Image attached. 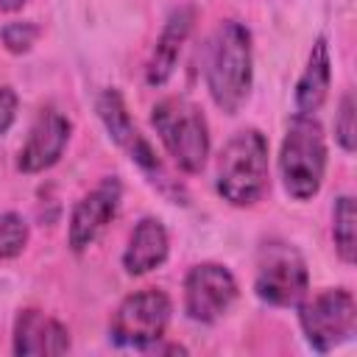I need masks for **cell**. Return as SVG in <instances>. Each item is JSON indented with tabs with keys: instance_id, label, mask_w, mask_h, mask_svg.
<instances>
[{
	"instance_id": "3957f363",
	"label": "cell",
	"mask_w": 357,
	"mask_h": 357,
	"mask_svg": "<svg viewBox=\"0 0 357 357\" xmlns=\"http://www.w3.org/2000/svg\"><path fill=\"white\" fill-rule=\"evenodd\" d=\"M279 176L293 201H310L321 192L326 176V137L315 117L296 114L279 148Z\"/></svg>"
},
{
	"instance_id": "5b68a950",
	"label": "cell",
	"mask_w": 357,
	"mask_h": 357,
	"mask_svg": "<svg viewBox=\"0 0 357 357\" xmlns=\"http://www.w3.org/2000/svg\"><path fill=\"white\" fill-rule=\"evenodd\" d=\"M310 290V271L296 245L287 240H265L257 251L254 293L271 307H296Z\"/></svg>"
},
{
	"instance_id": "5bb4252c",
	"label": "cell",
	"mask_w": 357,
	"mask_h": 357,
	"mask_svg": "<svg viewBox=\"0 0 357 357\" xmlns=\"http://www.w3.org/2000/svg\"><path fill=\"white\" fill-rule=\"evenodd\" d=\"M329 86H332V59H329V45H326V36H315L312 47H310V56H307V64L296 81V92H293V100H296V114H315L326 98H329Z\"/></svg>"
},
{
	"instance_id": "44dd1931",
	"label": "cell",
	"mask_w": 357,
	"mask_h": 357,
	"mask_svg": "<svg viewBox=\"0 0 357 357\" xmlns=\"http://www.w3.org/2000/svg\"><path fill=\"white\" fill-rule=\"evenodd\" d=\"M28 3H31V0H0V11H8V14H11V11H20V8L28 6Z\"/></svg>"
},
{
	"instance_id": "277c9868",
	"label": "cell",
	"mask_w": 357,
	"mask_h": 357,
	"mask_svg": "<svg viewBox=\"0 0 357 357\" xmlns=\"http://www.w3.org/2000/svg\"><path fill=\"white\" fill-rule=\"evenodd\" d=\"M151 126L165 151L184 173H201L209 159V126L204 109L187 98L170 95L151 109Z\"/></svg>"
},
{
	"instance_id": "ffe728a7",
	"label": "cell",
	"mask_w": 357,
	"mask_h": 357,
	"mask_svg": "<svg viewBox=\"0 0 357 357\" xmlns=\"http://www.w3.org/2000/svg\"><path fill=\"white\" fill-rule=\"evenodd\" d=\"M17 106H20V98L17 92L8 86V84H0V134H6L14 120H17Z\"/></svg>"
},
{
	"instance_id": "8fae6325",
	"label": "cell",
	"mask_w": 357,
	"mask_h": 357,
	"mask_svg": "<svg viewBox=\"0 0 357 357\" xmlns=\"http://www.w3.org/2000/svg\"><path fill=\"white\" fill-rule=\"evenodd\" d=\"M70 134H73V123L61 112L45 109L33 120L25 145L20 148L17 167L22 173H42V170L53 167L61 159V153L70 142Z\"/></svg>"
},
{
	"instance_id": "9a60e30c",
	"label": "cell",
	"mask_w": 357,
	"mask_h": 357,
	"mask_svg": "<svg viewBox=\"0 0 357 357\" xmlns=\"http://www.w3.org/2000/svg\"><path fill=\"white\" fill-rule=\"evenodd\" d=\"M170 254V237L159 218H142L123 251V268L128 276H145L153 268L165 265Z\"/></svg>"
},
{
	"instance_id": "7a4b0ae2",
	"label": "cell",
	"mask_w": 357,
	"mask_h": 357,
	"mask_svg": "<svg viewBox=\"0 0 357 357\" xmlns=\"http://www.w3.org/2000/svg\"><path fill=\"white\" fill-rule=\"evenodd\" d=\"M271 187L268 139L259 128L237 131L218 156L215 190L231 206H254Z\"/></svg>"
},
{
	"instance_id": "d6986e66",
	"label": "cell",
	"mask_w": 357,
	"mask_h": 357,
	"mask_svg": "<svg viewBox=\"0 0 357 357\" xmlns=\"http://www.w3.org/2000/svg\"><path fill=\"white\" fill-rule=\"evenodd\" d=\"M354 112H357L354 95L343 92L337 114H335V139H337V145L346 153H354V148H357V120H354Z\"/></svg>"
},
{
	"instance_id": "52a82bcc",
	"label": "cell",
	"mask_w": 357,
	"mask_h": 357,
	"mask_svg": "<svg viewBox=\"0 0 357 357\" xmlns=\"http://www.w3.org/2000/svg\"><path fill=\"white\" fill-rule=\"evenodd\" d=\"M296 307H298L301 332L315 351H332L340 343L351 340L357 326V304L351 290L329 287L315 293L312 298L304 296Z\"/></svg>"
},
{
	"instance_id": "30bf717a",
	"label": "cell",
	"mask_w": 357,
	"mask_h": 357,
	"mask_svg": "<svg viewBox=\"0 0 357 357\" xmlns=\"http://www.w3.org/2000/svg\"><path fill=\"white\" fill-rule=\"evenodd\" d=\"M95 112H98V117H100V123H103V128H106V134H109V139L117 145V148H123L128 156H131V162L134 165H139L145 173H162V162H159V156H156V151L151 148V142L137 131V126H134V120H131V114H128V109H126V100H123V95L117 92V89H103L100 95H98V100H95Z\"/></svg>"
},
{
	"instance_id": "2e32d148",
	"label": "cell",
	"mask_w": 357,
	"mask_h": 357,
	"mask_svg": "<svg viewBox=\"0 0 357 357\" xmlns=\"http://www.w3.org/2000/svg\"><path fill=\"white\" fill-rule=\"evenodd\" d=\"M332 240L343 265L357 259V206L351 195H337L332 209Z\"/></svg>"
},
{
	"instance_id": "e0dca14e",
	"label": "cell",
	"mask_w": 357,
	"mask_h": 357,
	"mask_svg": "<svg viewBox=\"0 0 357 357\" xmlns=\"http://www.w3.org/2000/svg\"><path fill=\"white\" fill-rule=\"evenodd\" d=\"M31 237L28 220L20 212H3L0 215V259H14L25 251Z\"/></svg>"
},
{
	"instance_id": "ba28073f",
	"label": "cell",
	"mask_w": 357,
	"mask_h": 357,
	"mask_svg": "<svg viewBox=\"0 0 357 357\" xmlns=\"http://www.w3.org/2000/svg\"><path fill=\"white\" fill-rule=\"evenodd\" d=\"M237 279L220 262H198L184 276V312L195 324H215L237 301Z\"/></svg>"
},
{
	"instance_id": "6da1fadb",
	"label": "cell",
	"mask_w": 357,
	"mask_h": 357,
	"mask_svg": "<svg viewBox=\"0 0 357 357\" xmlns=\"http://www.w3.org/2000/svg\"><path fill=\"white\" fill-rule=\"evenodd\" d=\"M204 75L212 103L223 114H237L245 106L254 84V47L251 31L243 22L226 20L212 33Z\"/></svg>"
},
{
	"instance_id": "ac0fdd59",
	"label": "cell",
	"mask_w": 357,
	"mask_h": 357,
	"mask_svg": "<svg viewBox=\"0 0 357 357\" xmlns=\"http://www.w3.org/2000/svg\"><path fill=\"white\" fill-rule=\"evenodd\" d=\"M39 36H42V28H39L33 20H11V22H6V25L0 28V42H3V47H6L8 53H14V56L28 53V50L36 45Z\"/></svg>"
},
{
	"instance_id": "8992f818",
	"label": "cell",
	"mask_w": 357,
	"mask_h": 357,
	"mask_svg": "<svg viewBox=\"0 0 357 357\" xmlns=\"http://www.w3.org/2000/svg\"><path fill=\"white\" fill-rule=\"evenodd\" d=\"M170 312H173V301L159 287H145V290L128 293L112 312L109 337L120 349L148 351L153 343H159L165 337Z\"/></svg>"
},
{
	"instance_id": "7c38bea8",
	"label": "cell",
	"mask_w": 357,
	"mask_h": 357,
	"mask_svg": "<svg viewBox=\"0 0 357 357\" xmlns=\"http://www.w3.org/2000/svg\"><path fill=\"white\" fill-rule=\"evenodd\" d=\"M11 349L17 357H45V354H64L70 349V332L61 321L45 315L42 310H20L14 321V340Z\"/></svg>"
},
{
	"instance_id": "9c48e42d",
	"label": "cell",
	"mask_w": 357,
	"mask_h": 357,
	"mask_svg": "<svg viewBox=\"0 0 357 357\" xmlns=\"http://www.w3.org/2000/svg\"><path fill=\"white\" fill-rule=\"evenodd\" d=\"M120 198H123L120 178L106 176L73 206L70 226H67V243L75 254H84L98 240V234L112 223V218L120 206Z\"/></svg>"
},
{
	"instance_id": "4fadbf2b",
	"label": "cell",
	"mask_w": 357,
	"mask_h": 357,
	"mask_svg": "<svg viewBox=\"0 0 357 357\" xmlns=\"http://www.w3.org/2000/svg\"><path fill=\"white\" fill-rule=\"evenodd\" d=\"M192 22H195L192 6H178L170 11V17L165 20V25L156 36L148 67H145V84L148 86H165L170 81V75L178 64V56H181V47L192 31Z\"/></svg>"
}]
</instances>
